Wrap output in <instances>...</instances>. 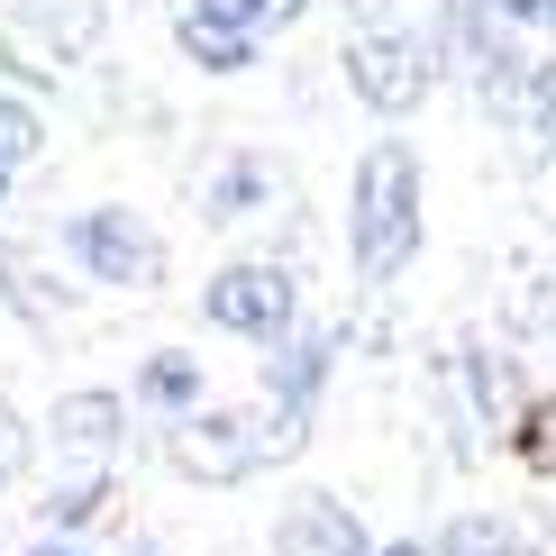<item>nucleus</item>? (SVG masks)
Masks as SVG:
<instances>
[{
  "mask_svg": "<svg viewBox=\"0 0 556 556\" xmlns=\"http://www.w3.org/2000/svg\"><path fill=\"white\" fill-rule=\"evenodd\" d=\"M37 147H46V119L18 101V91H0V165H28Z\"/></svg>",
  "mask_w": 556,
  "mask_h": 556,
  "instance_id": "18",
  "label": "nucleus"
},
{
  "mask_svg": "<svg viewBox=\"0 0 556 556\" xmlns=\"http://www.w3.org/2000/svg\"><path fill=\"white\" fill-rule=\"evenodd\" d=\"M182 55L201 64V74H247V55H256V37H238V28H211V18H182Z\"/></svg>",
  "mask_w": 556,
  "mask_h": 556,
  "instance_id": "13",
  "label": "nucleus"
},
{
  "mask_svg": "<svg viewBox=\"0 0 556 556\" xmlns=\"http://www.w3.org/2000/svg\"><path fill=\"white\" fill-rule=\"evenodd\" d=\"M520 447L539 456V466H556V402H529V420H520Z\"/></svg>",
  "mask_w": 556,
  "mask_h": 556,
  "instance_id": "20",
  "label": "nucleus"
},
{
  "mask_svg": "<svg viewBox=\"0 0 556 556\" xmlns=\"http://www.w3.org/2000/svg\"><path fill=\"white\" fill-rule=\"evenodd\" d=\"M28 18L46 28V46H64V55L91 46V28H101V10H91V0H28Z\"/></svg>",
  "mask_w": 556,
  "mask_h": 556,
  "instance_id": "17",
  "label": "nucleus"
},
{
  "mask_svg": "<svg viewBox=\"0 0 556 556\" xmlns=\"http://www.w3.org/2000/svg\"><path fill=\"white\" fill-rule=\"evenodd\" d=\"M346 247H356L365 283H392V274H410V256H420V165H410V147H392V137L365 147V165H356Z\"/></svg>",
  "mask_w": 556,
  "mask_h": 556,
  "instance_id": "2",
  "label": "nucleus"
},
{
  "mask_svg": "<svg viewBox=\"0 0 556 556\" xmlns=\"http://www.w3.org/2000/svg\"><path fill=\"white\" fill-rule=\"evenodd\" d=\"M502 28H556V0H493Z\"/></svg>",
  "mask_w": 556,
  "mask_h": 556,
  "instance_id": "21",
  "label": "nucleus"
},
{
  "mask_svg": "<svg viewBox=\"0 0 556 556\" xmlns=\"http://www.w3.org/2000/svg\"><path fill=\"white\" fill-rule=\"evenodd\" d=\"M64 247H74V265L91 274V283H128V292H155L165 283V238H155L137 211H83L74 228H64Z\"/></svg>",
  "mask_w": 556,
  "mask_h": 556,
  "instance_id": "3",
  "label": "nucleus"
},
{
  "mask_svg": "<svg viewBox=\"0 0 556 556\" xmlns=\"http://www.w3.org/2000/svg\"><path fill=\"white\" fill-rule=\"evenodd\" d=\"M46 438L74 447V456H91V466H110V456L128 447V402L119 392H64V402L46 410Z\"/></svg>",
  "mask_w": 556,
  "mask_h": 556,
  "instance_id": "6",
  "label": "nucleus"
},
{
  "mask_svg": "<svg viewBox=\"0 0 556 556\" xmlns=\"http://www.w3.org/2000/svg\"><path fill=\"white\" fill-rule=\"evenodd\" d=\"M429 556H529V539H520L511 520H483V511H466V520H456V529H447V539H438Z\"/></svg>",
  "mask_w": 556,
  "mask_h": 556,
  "instance_id": "14",
  "label": "nucleus"
},
{
  "mask_svg": "<svg viewBox=\"0 0 556 556\" xmlns=\"http://www.w3.org/2000/svg\"><path fill=\"white\" fill-rule=\"evenodd\" d=\"M101 502H110V466H74L64 483H46V493H37V511H46V529H83Z\"/></svg>",
  "mask_w": 556,
  "mask_h": 556,
  "instance_id": "12",
  "label": "nucleus"
},
{
  "mask_svg": "<svg viewBox=\"0 0 556 556\" xmlns=\"http://www.w3.org/2000/svg\"><path fill=\"white\" fill-rule=\"evenodd\" d=\"M0 201H10V165H0Z\"/></svg>",
  "mask_w": 556,
  "mask_h": 556,
  "instance_id": "24",
  "label": "nucleus"
},
{
  "mask_svg": "<svg viewBox=\"0 0 556 556\" xmlns=\"http://www.w3.org/2000/svg\"><path fill=\"white\" fill-rule=\"evenodd\" d=\"M0 301H10L28 329H55V319L74 311V283H55V274H46V247L0 238Z\"/></svg>",
  "mask_w": 556,
  "mask_h": 556,
  "instance_id": "8",
  "label": "nucleus"
},
{
  "mask_svg": "<svg viewBox=\"0 0 556 556\" xmlns=\"http://www.w3.org/2000/svg\"><path fill=\"white\" fill-rule=\"evenodd\" d=\"M28 456H37V429L18 420L10 402H0V483H18V475H28Z\"/></svg>",
  "mask_w": 556,
  "mask_h": 556,
  "instance_id": "19",
  "label": "nucleus"
},
{
  "mask_svg": "<svg viewBox=\"0 0 556 556\" xmlns=\"http://www.w3.org/2000/svg\"><path fill=\"white\" fill-rule=\"evenodd\" d=\"M265 192H274V165H265V155H238V165L211 174L201 211H211V219H247V211H265Z\"/></svg>",
  "mask_w": 556,
  "mask_h": 556,
  "instance_id": "11",
  "label": "nucleus"
},
{
  "mask_svg": "<svg viewBox=\"0 0 556 556\" xmlns=\"http://www.w3.org/2000/svg\"><path fill=\"white\" fill-rule=\"evenodd\" d=\"M375 556H429V547H420V539H392V547H375Z\"/></svg>",
  "mask_w": 556,
  "mask_h": 556,
  "instance_id": "23",
  "label": "nucleus"
},
{
  "mask_svg": "<svg viewBox=\"0 0 556 556\" xmlns=\"http://www.w3.org/2000/svg\"><path fill=\"white\" fill-rule=\"evenodd\" d=\"M346 83H356L365 110H383V119H410V110L429 101V46L410 28H375L346 46Z\"/></svg>",
  "mask_w": 556,
  "mask_h": 556,
  "instance_id": "5",
  "label": "nucleus"
},
{
  "mask_svg": "<svg viewBox=\"0 0 556 556\" xmlns=\"http://www.w3.org/2000/svg\"><path fill=\"white\" fill-rule=\"evenodd\" d=\"M311 447V410H182L165 429V456L192 483H247L265 466H283V456Z\"/></svg>",
  "mask_w": 556,
  "mask_h": 556,
  "instance_id": "1",
  "label": "nucleus"
},
{
  "mask_svg": "<svg viewBox=\"0 0 556 556\" xmlns=\"http://www.w3.org/2000/svg\"><path fill=\"white\" fill-rule=\"evenodd\" d=\"M137 402H155V410H201V365L182 356V346H165V356H147L137 365Z\"/></svg>",
  "mask_w": 556,
  "mask_h": 556,
  "instance_id": "10",
  "label": "nucleus"
},
{
  "mask_svg": "<svg viewBox=\"0 0 556 556\" xmlns=\"http://www.w3.org/2000/svg\"><path fill=\"white\" fill-rule=\"evenodd\" d=\"M182 18H211V28L256 37V28H283V18H301V0H192Z\"/></svg>",
  "mask_w": 556,
  "mask_h": 556,
  "instance_id": "15",
  "label": "nucleus"
},
{
  "mask_svg": "<svg viewBox=\"0 0 556 556\" xmlns=\"http://www.w3.org/2000/svg\"><path fill=\"white\" fill-rule=\"evenodd\" d=\"M137 556H165V547H155V539H147V547H137Z\"/></svg>",
  "mask_w": 556,
  "mask_h": 556,
  "instance_id": "25",
  "label": "nucleus"
},
{
  "mask_svg": "<svg viewBox=\"0 0 556 556\" xmlns=\"http://www.w3.org/2000/svg\"><path fill=\"white\" fill-rule=\"evenodd\" d=\"M511 110H520V128L539 137V155H556V64H529L520 91H511Z\"/></svg>",
  "mask_w": 556,
  "mask_h": 556,
  "instance_id": "16",
  "label": "nucleus"
},
{
  "mask_svg": "<svg viewBox=\"0 0 556 556\" xmlns=\"http://www.w3.org/2000/svg\"><path fill=\"white\" fill-rule=\"evenodd\" d=\"M28 556H83V547H74V539H37Z\"/></svg>",
  "mask_w": 556,
  "mask_h": 556,
  "instance_id": "22",
  "label": "nucleus"
},
{
  "mask_svg": "<svg viewBox=\"0 0 556 556\" xmlns=\"http://www.w3.org/2000/svg\"><path fill=\"white\" fill-rule=\"evenodd\" d=\"M329 365H338V329H292V338L265 356V392H274V410H311V402H319V383H329Z\"/></svg>",
  "mask_w": 556,
  "mask_h": 556,
  "instance_id": "9",
  "label": "nucleus"
},
{
  "mask_svg": "<svg viewBox=\"0 0 556 556\" xmlns=\"http://www.w3.org/2000/svg\"><path fill=\"white\" fill-rule=\"evenodd\" d=\"M201 311H211V329H228V338L283 346L292 319H301V292H292L283 265H219L211 292H201Z\"/></svg>",
  "mask_w": 556,
  "mask_h": 556,
  "instance_id": "4",
  "label": "nucleus"
},
{
  "mask_svg": "<svg viewBox=\"0 0 556 556\" xmlns=\"http://www.w3.org/2000/svg\"><path fill=\"white\" fill-rule=\"evenodd\" d=\"M274 547H283V556H375L365 520L346 511V502H329V493H301L283 511V529H274Z\"/></svg>",
  "mask_w": 556,
  "mask_h": 556,
  "instance_id": "7",
  "label": "nucleus"
}]
</instances>
